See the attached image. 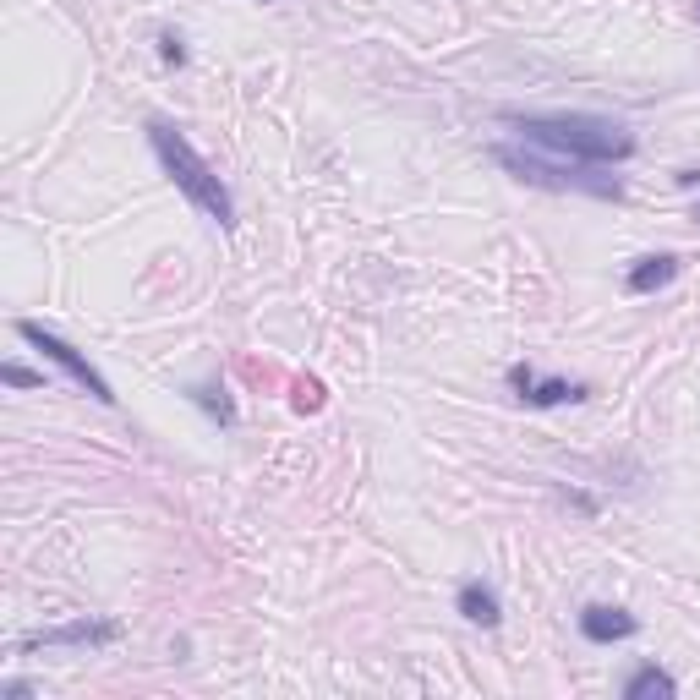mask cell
I'll list each match as a JSON object with an SVG mask.
<instances>
[{"mask_svg": "<svg viewBox=\"0 0 700 700\" xmlns=\"http://www.w3.org/2000/svg\"><path fill=\"white\" fill-rule=\"evenodd\" d=\"M121 640V624L115 618H72V624H55L39 629V635L22 640V651H39V646H72V651H104Z\"/></svg>", "mask_w": 700, "mask_h": 700, "instance_id": "obj_5", "label": "cell"}, {"mask_svg": "<svg viewBox=\"0 0 700 700\" xmlns=\"http://www.w3.org/2000/svg\"><path fill=\"white\" fill-rule=\"evenodd\" d=\"M186 400H192L214 427H236V400H230L225 383H192V389H186Z\"/></svg>", "mask_w": 700, "mask_h": 700, "instance_id": "obj_11", "label": "cell"}, {"mask_svg": "<svg viewBox=\"0 0 700 700\" xmlns=\"http://www.w3.org/2000/svg\"><path fill=\"white\" fill-rule=\"evenodd\" d=\"M0 378H6L11 389H44V372L22 367V361H6V367H0Z\"/></svg>", "mask_w": 700, "mask_h": 700, "instance_id": "obj_13", "label": "cell"}, {"mask_svg": "<svg viewBox=\"0 0 700 700\" xmlns=\"http://www.w3.org/2000/svg\"><path fill=\"white\" fill-rule=\"evenodd\" d=\"M454 613H460L465 624H476V629L504 624V602H498V591L487 586V580H460V591H454Z\"/></svg>", "mask_w": 700, "mask_h": 700, "instance_id": "obj_8", "label": "cell"}, {"mask_svg": "<svg viewBox=\"0 0 700 700\" xmlns=\"http://www.w3.org/2000/svg\"><path fill=\"white\" fill-rule=\"evenodd\" d=\"M148 148L159 154V165H165V175L175 181V192L186 197V203L197 208L203 219H214L219 230L236 225V197H230V186L214 175V165H208L203 154H197L192 143H186L181 132H175L170 121H148Z\"/></svg>", "mask_w": 700, "mask_h": 700, "instance_id": "obj_2", "label": "cell"}, {"mask_svg": "<svg viewBox=\"0 0 700 700\" xmlns=\"http://www.w3.org/2000/svg\"><path fill=\"white\" fill-rule=\"evenodd\" d=\"M17 340H28L33 350H39V356H50L55 367H61L66 378H72L77 389H83V394H93L99 405H115V389H110V378H104V372L93 367V361H88L77 345H66L55 329H44V323H33V318H17Z\"/></svg>", "mask_w": 700, "mask_h": 700, "instance_id": "obj_4", "label": "cell"}, {"mask_svg": "<svg viewBox=\"0 0 700 700\" xmlns=\"http://www.w3.org/2000/svg\"><path fill=\"white\" fill-rule=\"evenodd\" d=\"M695 17H700V0H695Z\"/></svg>", "mask_w": 700, "mask_h": 700, "instance_id": "obj_18", "label": "cell"}, {"mask_svg": "<svg viewBox=\"0 0 700 700\" xmlns=\"http://www.w3.org/2000/svg\"><path fill=\"white\" fill-rule=\"evenodd\" d=\"M586 383H569V378H531L520 389V400L531 405V411H553V405H575V400H586Z\"/></svg>", "mask_w": 700, "mask_h": 700, "instance_id": "obj_9", "label": "cell"}, {"mask_svg": "<svg viewBox=\"0 0 700 700\" xmlns=\"http://www.w3.org/2000/svg\"><path fill=\"white\" fill-rule=\"evenodd\" d=\"M323 405V383H301L296 389V411H318Z\"/></svg>", "mask_w": 700, "mask_h": 700, "instance_id": "obj_14", "label": "cell"}, {"mask_svg": "<svg viewBox=\"0 0 700 700\" xmlns=\"http://www.w3.org/2000/svg\"><path fill=\"white\" fill-rule=\"evenodd\" d=\"M564 504H575L580 515H597V509H602L597 498H591V493H580V487H564Z\"/></svg>", "mask_w": 700, "mask_h": 700, "instance_id": "obj_15", "label": "cell"}, {"mask_svg": "<svg viewBox=\"0 0 700 700\" xmlns=\"http://www.w3.org/2000/svg\"><path fill=\"white\" fill-rule=\"evenodd\" d=\"M618 695L624 700H651V695H679V679H673L668 668H657V662H640L635 673H629L624 684H618Z\"/></svg>", "mask_w": 700, "mask_h": 700, "instance_id": "obj_10", "label": "cell"}, {"mask_svg": "<svg viewBox=\"0 0 700 700\" xmlns=\"http://www.w3.org/2000/svg\"><path fill=\"white\" fill-rule=\"evenodd\" d=\"M679 274H684V258H679V252H651V258H635V263H629L624 290H629V296H657V290H668Z\"/></svg>", "mask_w": 700, "mask_h": 700, "instance_id": "obj_7", "label": "cell"}, {"mask_svg": "<svg viewBox=\"0 0 700 700\" xmlns=\"http://www.w3.org/2000/svg\"><path fill=\"white\" fill-rule=\"evenodd\" d=\"M580 635L591 646H618V640L640 635V618L629 608H613V602H591V608H580Z\"/></svg>", "mask_w": 700, "mask_h": 700, "instance_id": "obj_6", "label": "cell"}, {"mask_svg": "<svg viewBox=\"0 0 700 700\" xmlns=\"http://www.w3.org/2000/svg\"><path fill=\"white\" fill-rule=\"evenodd\" d=\"M0 695H6V700H28V695H39V684H28V679H6V684H0Z\"/></svg>", "mask_w": 700, "mask_h": 700, "instance_id": "obj_16", "label": "cell"}, {"mask_svg": "<svg viewBox=\"0 0 700 700\" xmlns=\"http://www.w3.org/2000/svg\"><path fill=\"white\" fill-rule=\"evenodd\" d=\"M487 154L498 159L515 181L542 186V192H586V197H624V181L618 175H602V165H575V159H547L542 148H515V143H493Z\"/></svg>", "mask_w": 700, "mask_h": 700, "instance_id": "obj_3", "label": "cell"}, {"mask_svg": "<svg viewBox=\"0 0 700 700\" xmlns=\"http://www.w3.org/2000/svg\"><path fill=\"white\" fill-rule=\"evenodd\" d=\"M695 225H700V203H695Z\"/></svg>", "mask_w": 700, "mask_h": 700, "instance_id": "obj_17", "label": "cell"}, {"mask_svg": "<svg viewBox=\"0 0 700 700\" xmlns=\"http://www.w3.org/2000/svg\"><path fill=\"white\" fill-rule=\"evenodd\" d=\"M154 44H159V61H165V66H186V39L175 28H159Z\"/></svg>", "mask_w": 700, "mask_h": 700, "instance_id": "obj_12", "label": "cell"}, {"mask_svg": "<svg viewBox=\"0 0 700 700\" xmlns=\"http://www.w3.org/2000/svg\"><path fill=\"white\" fill-rule=\"evenodd\" d=\"M498 121L515 126L520 143L542 148L553 159H575V165H624L635 159V132L624 121H608V115H586V110H498Z\"/></svg>", "mask_w": 700, "mask_h": 700, "instance_id": "obj_1", "label": "cell"}]
</instances>
